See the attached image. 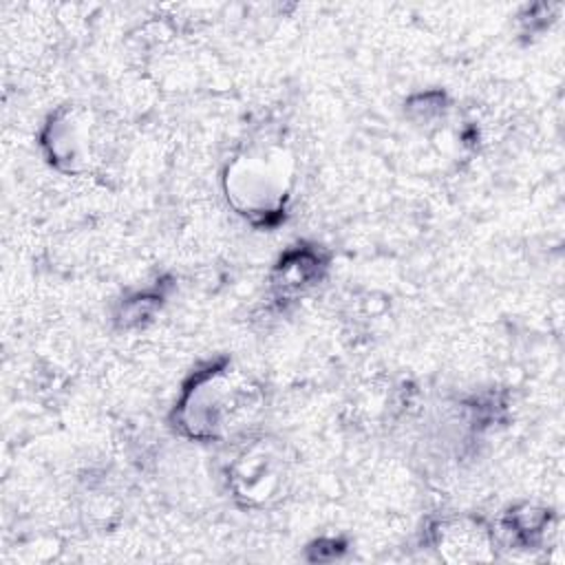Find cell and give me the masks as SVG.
<instances>
[{
	"label": "cell",
	"instance_id": "cell-1",
	"mask_svg": "<svg viewBox=\"0 0 565 565\" xmlns=\"http://www.w3.org/2000/svg\"><path fill=\"white\" fill-rule=\"evenodd\" d=\"M245 386H236L234 382H227L223 375L212 377L210 382L201 384L196 393L192 395V404L196 415L212 408V417L205 426L214 430L223 426H234L238 413H243L249 404V391H243Z\"/></svg>",
	"mask_w": 565,
	"mask_h": 565
}]
</instances>
